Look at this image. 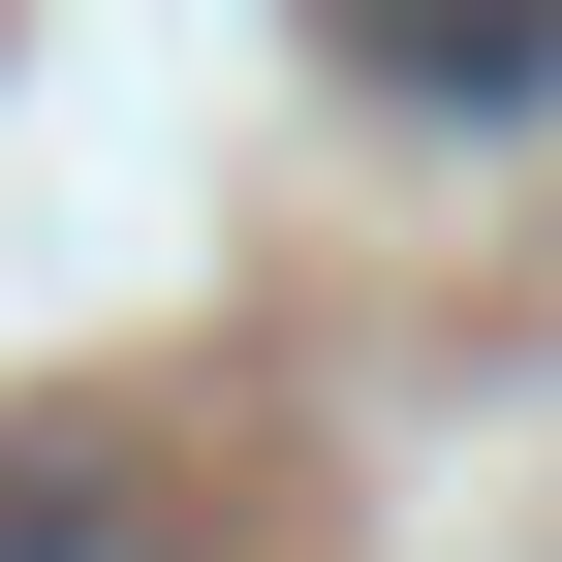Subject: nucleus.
<instances>
[{"label":"nucleus","instance_id":"f257e3e1","mask_svg":"<svg viewBox=\"0 0 562 562\" xmlns=\"http://www.w3.org/2000/svg\"><path fill=\"white\" fill-rule=\"evenodd\" d=\"M344 94H406V125H562V0H344Z\"/></svg>","mask_w":562,"mask_h":562},{"label":"nucleus","instance_id":"f03ea898","mask_svg":"<svg viewBox=\"0 0 562 562\" xmlns=\"http://www.w3.org/2000/svg\"><path fill=\"white\" fill-rule=\"evenodd\" d=\"M0 562H188V501L94 469V438H0Z\"/></svg>","mask_w":562,"mask_h":562}]
</instances>
